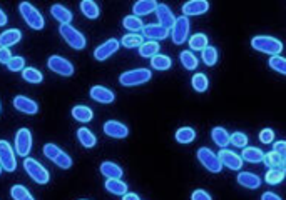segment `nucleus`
<instances>
[{
    "label": "nucleus",
    "mask_w": 286,
    "mask_h": 200,
    "mask_svg": "<svg viewBox=\"0 0 286 200\" xmlns=\"http://www.w3.org/2000/svg\"><path fill=\"white\" fill-rule=\"evenodd\" d=\"M151 74L149 69H134V70H127L124 74H121L119 82L121 85L124 87H134V85H141V83H146L151 80Z\"/></svg>",
    "instance_id": "20e7f679"
},
{
    "label": "nucleus",
    "mask_w": 286,
    "mask_h": 200,
    "mask_svg": "<svg viewBox=\"0 0 286 200\" xmlns=\"http://www.w3.org/2000/svg\"><path fill=\"white\" fill-rule=\"evenodd\" d=\"M60 152H62V150H60L59 147H57V145H54V144H45L44 145V155L47 157V159L49 160H56V157L60 154Z\"/></svg>",
    "instance_id": "a18cd8bd"
},
{
    "label": "nucleus",
    "mask_w": 286,
    "mask_h": 200,
    "mask_svg": "<svg viewBox=\"0 0 286 200\" xmlns=\"http://www.w3.org/2000/svg\"><path fill=\"white\" fill-rule=\"evenodd\" d=\"M2 170H4V168H2V167H0V174H2Z\"/></svg>",
    "instance_id": "13d9d810"
},
{
    "label": "nucleus",
    "mask_w": 286,
    "mask_h": 200,
    "mask_svg": "<svg viewBox=\"0 0 286 200\" xmlns=\"http://www.w3.org/2000/svg\"><path fill=\"white\" fill-rule=\"evenodd\" d=\"M10 195L14 200H34L32 193H30L23 185H14L10 189Z\"/></svg>",
    "instance_id": "58836bf2"
},
{
    "label": "nucleus",
    "mask_w": 286,
    "mask_h": 200,
    "mask_svg": "<svg viewBox=\"0 0 286 200\" xmlns=\"http://www.w3.org/2000/svg\"><path fill=\"white\" fill-rule=\"evenodd\" d=\"M0 167L5 172H14L17 168L14 149L10 147V144L7 140H0Z\"/></svg>",
    "instance_id": "0eeeda50"
},
{
    "label": "nucleus",
    "mask_w": 286,
    "mask_h": 200,
    "mask_svg": "<svg viewBox=\"0 0 286 200\" xmlns=\"http://www.w3.org/2000/svg\"><path fill=\"white\" fill-rule=\"evenodd\" d=\"M119 47H121L119 40L109 39V40H106L104 44H101V45L94 50V59L99 60V62H104V60H107L109 57L114 55V53L119 50Z\"/></svg>",
    "instance_id": "9b49d317"
},
{
    "label": "nucleus",
    "mask_w": 286,
    "mask_h": 200,
    "mask_svg": "<svg viewBox=\"0 0 286 200\" xmlns=\"http://www.w3.org/2000/svg\"><path fill=\"white\" fill-rule=\"evenodd\" d=\"M104 133L112 138H126L129 135V129H127V125L117 122V120H107L104 124Z\"/></svg>",
    "instance_id": "ddd939ff"
},
{
    "label": "nucleus",
    "mask_w": 286,
    "mask_h": 200,
    "mask_svg": "<svg viewBox=\"0 0 286 200\" xmlns=\"http://www.w3.org/2000/svg\"><path fill=\"white\" fill-rule=\"evenodd\" d=\"M51 14H52L54 19L60 22V25H69V23L72 22V12L69 9H65L64 5H60V4L52 5Z\"/></svg>",
    "instance_id": "4be33fe9"
},
{
    "label": "nucleus",
    "mask_w": 286,
    "mask_h": 200,
    "mask_svg": "<svg viewBox=\"0 0 286 200\" xmlns=\"http://www.w3.org/2000/svg\"><path fill=\"white\" fill-rule=\"evenodd\" d=\"M14 107L17 108L19 112L22 113H27V115H34L39 112V105L37 102L29 99V97H23V95H17L14 99Z\"/></svg>",
    "instance_id": "2eb2a0df"
},
{
    "label": "nucleus",
    "mask_w": 286,
    "mask_h": 200,
    "mask_svg": "<svg viewBox=\"0 0 286 200\" xmlns=\"http://www.w3.org/2000/svg\"><path fill=\"white\" fill-rule=\"evenodd\" d=\"M209 10V4L206 0H191L182 5V14L184 17H193V15H203Z\"/></svg>",
    "instance_id": "4468645a"
},
{
    "label": "nucleus",
    "mask_w": 286,
    "mask_h": 200,
    "mask_svg": "<svg viewBox=\"0 0 286 200\" xmlns=\"http://www.w3.org/2000/svg\"><path fill=\"white\" fill-rule=\"evenodd\" d=\"M123 25H124V28L129 30L131 34H137L139 30H142V28H144L142 20L139 19V17H134V15H127V17H124Z\"/></svg>",
    "instance_id": "473e14b6"
},
{
    "label": "nucleus",
    "mask_w": 286,
    "mask_h": 200,
    "mask_svg": "<svg viewBox=\"0 0 286 200\" xmlns=\"http://www.w3.org/2000/svg\"><path fill=\"white\" fill-rule=\"evenodd\" d=\"M139 53H141V57L144 59H153L154 55L159 53V44L157 42H144V44L139 47Z\"/></svg>",
    "instance_id": "c85d7f7f"
},
{
    "label": "nucleus",
    "mask_w": 286,
    "mask_h": 200,
    "mask_svg": "<svg viewBox=\"0 0 286 200\" xmlns=\"http://www.w3.org/2000/svg\"><path fill=\"white\" fill-rule=\"evenodd\" d=\"M263 157L265 154L261 152V149H256V147H245L241 154L243 162H249V163H258L263 160Z\"/></svg>",
    "instance_id": "393cba45"
},
{
    "label": "nucleus",
    "mask_w": 286,
    "mask_h": 200,
    "mask_svg": "<svg viewBox=\"0 0 286 200\" xmlns=\"http://www.w3.org/2000/svg\"><path fill=\"white\" fill-rule=\"evenodd\" d=\"M23 168H26V172L30 175V179L40 185H45L49 184V180H51V174L47 172V168L44 165H40L35 159L26 157V159H23Z\"/></svg>",
    "instance_id": "f03ea898"
},
{
    "label": "nucleus",
    "mask_w": 286,
    "mask_h": 200,
    "mask_svg": "<svg viewBox=\"0 0 286 200\" xmlns=\"http://www.w3.org/2000/svg\"><path fill=\"white\" fill-rule=\"evenodd\" d=\"M218 157H220V160L223 165H226L228 168H231V170H241L243 167V159L234 152H231V150H226V149H221L220 154H218Z\"/></svg>",
    "instance_id": "f8f14e48"
},
{
    "label": "nucleus",
    "mask_w": 286,
    "mask_h": 200,
    "mask_svg": "<svg viewBox=\"0 0 286 200\" xmlns=\"http://www.w3.org/2000/svg\"><path fill=\"white\" fill-rule=\"evenodd\" d=\"M77 138H79V142L82 144V147H86V149H92L97 144L96 135L89 129H86V127H82V129L77 130Z\"/></svg>",
    "instance_id": "bb28decb"
},
{
    "label": "nucleus",
    "mask_w": 286,
    "mask_h": 200,
    "mask_svg": "<svg viewBox=\"0 0 286 200\" xmlns=\"http://www.w3.org/2000/svg\"><path fill=\"white\" fill-rule=\"evenodd\" d=\"M19 10H20V14L23 17V20L27 22V25L30 28H34V30H42V28H44V25H45L44 17H42V14L34 7L32 4L22 2L19 5Z\"/></svg>",
    "instance_id": "7ed1b4c3"
},
{
    "label": "nucleus",
    "mask_w": 286,
    "mask_h": 200,
    "mask_svg": "<svg viewBox=\"0 0 286 200\" xmlns=\"http://www.w3.org/2000/svg\"><path fill=\"white\" fill-rule=\"evenodd\" d=\"M72 117H74L76 120H79V122H90L94 117V112L92 108H89L86 105H76L74 108H72Z\"/></svg>",
    "instance_id": "b1692460"
},
{
    "label": "nucleus",
    "mask_w": 286,
    "mask_h": 200,
    "mask_svg": "<svg viewBox=\"0 0 286 200\" xmlns=\"http://www.w3.org/2000/svg\"><path fill=\"white\" fill-rule=\"evenodd\" d=\"M101 174L106 179H121L123 177V168L114 162H102L101 163Z\"/></svg>",
    "instance_id": "5701e85b"
},
{
    "label": "nucleus",
    "mask_w": 286,
    "mask_h": 200,
    "mask_svg": "<svg viewBox=\"0 0 286 200\" xmlns=\"http://www.w3.org/2000/svg\"><path fill=\"white\" fill-rule=\"evenodd\" d=\"M156 15H157V20H159V25L164 28H173L174 25V14L171 12V9L168 7V5L164 4H157V9H156Z\"/></svg>",
    "instance_id": "f3484780"
},
{
    "label": "nucleus",
    "mask_w": 286,
    "mask_h": 200,
    "mask_svg": "<svg viewBox=\"0 0 286 200\" xmlns=\"http://www.w3.org/2000/svg\"><path fill=\"white\" fill-rule=\"evenodd\" d=\"M121 44H123L126 48H136V47H141L144 42H142V37L137 34H127L123 37L121 40Z\"/></svg>",
    "instance_id": "79ce46f5"
},
{
    "label": "nucleus",
    "mask_w": 286,
    "mask_h": 200,
    "mask_svg": "<svg viewBox=\"0 0 286 200\" xmlns=\"http://www.w3.org/2000/svg\"><path fill=\"white\" fill-rule=\"evenodd\" d=\"M189 20H187V17L181 15L176 19L174 25H173V32H171V37H173V42L176 45H181L184 44L187 40V34H189Z\"/></svg>",
    "instance_id": "1a4fd4ad"
},
{
    "label": "nucleus",
    "mask_w": 286,
    "mask_h": 200,
    "mask_svg": "<svg viewBox=\"0 0 286 200\" xmlns=\"http://www.w3.org/2000/svg\"><path fill=\"white\" fill-rule=\"evenodd\" d=\"M211 137H212V142H214L218 147H226L229 144V133L226 132V129H223V127H214V129L211 130Z\"/></svg>",
    "instance_id": "cd10ccee"
},
{
    "label": "nucleus",
    "mask_w": 286,
    "mask_h": 200,
    "mask_svg": "<svg viewBox=\"0 0 286 200\" xmlns=\"http://www.w3.org/2000/svg\"><path fill=\"white\" fill-rule=\"evenodd\" d=\"M59 34L62 35V39L67 42V45H70L74 50H82V48H86V37H84L77 28L70 25H60Z\"/></svg>",
    "instance_id": "39448f33"
},
{
    "label": "nucleus",
    "mask_w": 286,
    "mask_h": 200,
    "mask_svg": "<svg viewBox=\"0 0 286 200\" xmlns=\"http://www.w3.org/2000/svg\"><path fill=\"white\" fill-rule=\"evenodd\" d=\"M194 138H196V132L191 127H181V129L176 132V140L179 144H191Z\"/></svg>",
    "instance_id": "72a5a7b5"
},
{
    "label": "nucleus",
    "mask_w": 286,
    "mask_h": 200,
    "mask_svg": "<svg viewBox=\"0 0 286 200\" xmlns=\"http://www.w3.org/2000/svg\"><path fill=\"white\" fill-rule=\"evenodd\" d=\"M270 67L278 74L286 75V59L283 57H270Z\"/></svg>",
    "instance_id": "c03bdc74"
},
{
    "label": "nucleus",
    "mask_w": 286,
    "mask_h": 200,
    "mask_svg": "<svg viewBox=\"0 0 286 200\" xmlns=\"http://www.w3.org/2000/svg\"><path fill=\"white\" fill-rule=\"evenodd\" d=\"M15 150L20 157L29 155V152L32 150V133L29 129H20L15 135Z\"/></svg>",
    "instance_id": "9d476101"
},
{
    "label": "nucleus",
    "mask_w": 286,
    "mask_h": 200,
    "mask_svg": "<svg viewBox=\"0 0 286 200\" xmlns=\"http://www.w3.org/2000/svg\"><path fill=\"white\" fill-rule=\"evenodd\" d=\"M81 12L87 17V19L94 20L99 17V5L92 2V0H84V2H81Z\"/></svg>",
    "instance_id": "7c9ffc66"
},
{
    "label": "nucleus",
    "mask_w": 286,
    "mask_h": 200,
    "mask_svg": "<svg viewBox=\"0 0 286 200\" xmlns=\"http://www.w3.org/2000/svg\"><path fill=\"white\" fill-rule=\"evenodd\" d=\"M229 144H233L234 147H240V149H245L248 145V135L243 132H234L229 135Z\"/></svg>",
    "instance_id": "37998d69"
},
{
    "label": "nucleus",
    "mask_w": 286,
    "mask_h": 200,
    "mask_svg": "<svg viewBox=\"0 0 286 200\" xmlns=\"http://www.w3.org/2000/svg\"><path fill=\"white\" fill-rule=\"evenodd\" d=\"M263 162H265V165H266L268 168H281L283 159H281V157H279L276 152H273V150H271V152L265 154Z\"/></svg>",
    "instance_id": "a19ab883"
},
{
    "label": "nucleus",
    "mask_w": 286,
    "mask_h": 200,
    "mask_svg": "<svg viewBox=\"0 0 286 200\" xmlns=\"http://www.w3.org/2000/svg\"><path fill=\"white\" fill-rule=\"evenodd\" d=\"M198 160L201 162V165L204 168H208L209 172L212 174H220L223 168V163L212 150H209L208 147H201L198 150Z\"/></svg>",
    "instance_id": "423d86ee"
},
{
    "label": "nucleus",
    "mask_w": 286,
    "mask_h": 200,
    "mask_svg": "<svg viewBox=\"0 0 286 200\" xmlns=\"http://www.w3.org/2000/svg\"><path fill=\"white\" fill-rule=\"evenodd\" d=\"M157 9V2L154 0H139V2L134 4L132 12H134V17H142V15H149L156 12Z\"/></svg>",
    "instance_id": "412c9836"
},
{
    "label": "nucleus",
    "mask_w": 286,
    "mask_h": 200,
    "mask_svg": "<svg viewBox=\"0 0 286 200\" xmlns=\"http://www.w3.org/2000/svg\"><path fill=\"white\" fill-rule=\"evenodd\" d=\"M189 47L191 50H201L203 52L206 47H208V37L204 34H194L189 39Z\"/></svg>",
    "instance_id": "4c0bfd02"
},
{
    "label": "nucleus",
    "mask_w": 286,
    "mask_h": 200,
    "mask_svg": "<svg viewBox=\"0 0 286 200\" xmlns=\"http://www.w3.org/2000/svg\"><path fill=\"white\" fill-rule=\"evenodd\" d=\"M90 99H94L99 104H112L115 95L112 94V90H109L102 85H94L90 89Z\"/></svg>",
    "instance_id": "a211bd4d"
},
{
    "label": "nucleus",
    "mask_w": 286,
    "mask_h": 200,
    "mask_svg": "<svg viewBox=\"0 0 286 200\" xmlns=\"http://www.w3.org/2000/svg\"><path fill=\"white\" fill-rule=\"evenodd\" d=\"M236 180H238V184L241 187H246L249 190H254V189H258V187H261V177L253 172H240Z\"/></svg>",
    "instance_id": "6ab92c4d"
},
{
    "label": "nucleus",
    "mask_w": 286,
    "mask_h": 200,
    "mask_svg": "<svg viewBox=\"0 0 286 200\" xmlns=\"http://www.w3.org/2000/svg\"><path fill=\"white\" fill-rule=\"evenodd\" d=\"M286 177V172L281 170V168H270V170L266 172V184H270V185H276L279 184V182H283Z\"/></svg>",
    "instance_id": "e433bc0d"
},
{
    "label": "nucleus",
    "mask_w": 286,
    "mask_h": 200,
    "mask_svg": "<svg viewBox=\"0 0 286 200\" xmlns=\"http://www.w3.org/2000/svg\"><path fill=\"white\" fill-rule=\"evenodd\" d=\"M201 57H203V62L208 65V67L216 65V62H218V50H216V47L208 45L203 50V53H201Z\"/></svg>",
    "instance_id": "ea45409f"
},
{
    "label": "nucleus",
    "mask_w": 286,
    "mask_h": 200,
    "mask_svg": "<svg viewBox=\"0 0 286 200\" xmlns=\"http://www.w3.org/2000/svg\"><path fill=\"white\" fill-rule=\"evenodd\" d=\"M259 140L261 144H273L275 142V132H273L271 129H265L259 132Z\"/></svg>",
    "instance_id": "09e8293b"
},
{
    "label": "nucleus",
    "mask_w": 286,
    "mask_h": 200,
    "mask_svg": "<svg viewBox=\"0 0 286 200\" xmlns=\"http://www.w3.org/2000/svg\"><path fill=\"white\" fill-rule=\"evenodd\" d=\"M281 170L286 172V159H283V163H281Z\"/></svg>",
    "instance_id": "4d7b16f0"
},
{
    "label": "nucleus",
    "mask_w": 286,
    "mask_h": 200,
    "mask_svg": "<svg viewBox=\"0 0 286 200\" xmlns=\"http://www.w3.org/2000/svg\"><path fill=\"white\" fill-rule=\"evenodd\" d=\"M191 83H193V89L199 94L206 92L209 87V80L204 74H194V77L191 78Z\"/></svg>",
    "instance_id": "c9c22d12"
},
{
    "label": "nucleus",
    "mask_w": 286,
    "mask_h": 200,
    "mask_svg": "<svg viewBox=\"0 0 286 200\" xmlns=\"http://www.w3.org/2000/svg\"><path fill=\"white\" fill-rule=\"evenodd\" d=\"M23 67H26V60H23V57H12V60L7 64V69L10 72H20V70H23Z\"/></svg>",
    "instance_id": "de8ad7c7"
},
{
    "label": "nucleus",
    "mask_w": 286,
    "mask_h": 200,
    "mask_svg": "<svg viewBox=\"0 0 286 200\" xmlns=\"http://www.w3.org/2000/svg\"><path fill=\"white\" fill-rule=\"evenodd\" d=\"M261 200H281V197L276 195L275 192H265L263 195H261Z\"/></svg>",
    "instance_id": "864d4df0"
},
{
    "label": "nucleus",
    "mask_w": 286,
    "mask_h": 200,
    "mask_svg": "<svg viewBox=\"0 0 286 200\" xmlns=\"http://www.w3.org/2000/svg\"><path fill=\"white\" fill-rule=\"evenodd\" d=\"M12 52L9 50V48H4V47H0V64H5L7 65L10 60H12Z\"/></svg>",
    "instance_id": "3c124183"
},
{
    "label": "nucleus",
    "mask_w": 286,
    "mask_h": 200,
    "mask_svg": "<svg viewBox=\"0 0 286 200\" xmlns=\"http://www.w3.org/2000/svg\"><path fill=\"white\" fill-rule=\"evenodd\" d=\"M20 39H22V32L19 28H9L0 34V47L9 48L10 45L19 44Z\"/></svg>",
    "instance_id": "aec40b11"
},
{
    "label": "nucleus",
    "mask_w": 286,
    "mask_h": 200,
    "mask_svg": "<svg viewBox=\"0 0 286 200\" xmlns=\"http://www.w3.org/2000/svg\"><path fill=\"white\" fill-rule=\"evenodd\" d=\"M22 77L23 80H27L29 83H40L44 80V75H42V72H39L37 69H34V67H27V69L22 70Z\"/></svg>",
    "instance_id": "f704fd0d"
},
{
    "label": "nucleus",
    "mask_w": 286,
    "mask_h": 200,
    "mask_svg": "<svg viewBox=\"0 0 286 200\" xmlns=\"http://www.w3.org/2000/svg\"><path fill=\"white\" fill-rule=\"evenodd\" d=\"M47 67H49V69H51L52 72H56V74L62 75V77H70L72 74H74V65H72L67 59L59 57V55L49 57Z\"/></svg>",
    "instance_id": "6e6552de"
},
{
    "label": "nucleus",
    "mask_w": 286,
    "mask_h": 200,
    "mask_svg": "<svg viewBox=\"0 0 286 200\" xmlns=\"http://www.w3.org/2000/svg\"><path fill=\"white\" fill-rule=\"evenodd\" d=\"M191 200H212L211 198V195L206 190H194L193 193H191Z\"/></svg>",
    "instance_id": "603ef678"
},
{
    "label": "nucleus",
    "mask_w": 286,
    "mask_h": 200,
    "mask_svg": "<svg viewBox=\"0 0 286 200\" xmlns=\"http://www.w3.org/2000/svg\"><path fill=\"white\" fill-rule=\"evenodd\" d=\"M251 47L258 52L270 53L271 57H278L283 52L281 42L275 37H270V35H256V37H253Z\"/></svg>",
    "instance_id": "f257e3e1"
},
{
    "label": "nucleus",
    "mask_w": 286,
    "mask_h": 200,
    "mask_svg": "<svg viewBox=\"0 0 286 200\" xmlns=\"http://www.w3.org/2000/svg\"><path fill=\"white\" fill-rule=\"evenodd\" d=\"M0 110H2V107H0Z\"/></svg>",
    "instance_id": "bf43d9fd"
},
{
    "label": "nucleus",
    "mask_w": 286,
    "mask_h": 200,
    "mask_svg": "<svg viewBox=\"0 0 286 200\" xmlns=\"http://www.w3.org/2000/svg\"><path fill=\"white\" fill-rule=\"evenodd\" d=\"M173 65V60L168 55H162V53H157L153 59H151V67L156 70H169Z\"/></svg>",
    "instance_id": "c756f323"
},
{
    "label": "nucleus",
    "mask_w": 286,
    "mask_h": 200,
    "mask_svg": "<svg viewBox=\"0 0 286 200\" xmlns=\"http://www.w3.org/2000/svg\"><path fill=\"white\" fill-rule=\"evenodd\" d=\"M142 35L146 39H149L151 42H157V40H164L169 35V30L161 27L159 23H149V25H144L142 28Z\"/></svg>",
    "instance_id": "dca6fc26"
},
{
    "label": "nucleus",
    "mask_w": 286,
    "mask_h": 200,
    "mask_svg": "<svg viewBox=\"0 0 286 200\" xmlns=\"http://www.w3.org/2000/svg\"><path fill=\"white\" fill-rule=\"evenodd\" d=\"M179 60H181V64H182V67H184L186 70H196L198 69V57L194 55L191 50L181 52Z\"/></svg>",
    "instance_id": "2f4dec72"
},
{
    "label": "nucleus",
    "mask_w": 286,
    "mask_h": 200,
    "mask_svg": "<svg viewBox=\"0 0 286 200\" xmlns=\"http://www.w3.org/2000/svg\"><path fill=\"white\" fill-rule=\"evenodd\" d=\"M54 163H56L57 167L60 168H70L72 167V159L69 155H67L65 152H60L57 157H56V160H54Z\"/></svg>",
    "instance_id": "49530a36"
},
{
    "label": "nucleus",
    "mask_w": 286,
    "mask_h": 200,
    "mask_svg": "<svg viewBox=\"0 0 286 200\" xmlns=\"http://www.w3.org/2000/svg\"><path fill=\"white\" fill-rule=\"evenodd\" d=\"M5 23H7V15L4 14V10L0 9V27H4Z\"/></svg>",
    "instance_id": "6e6d98bb"
},
{
    "label": "nucleus",
    "mask_w": 286,
    "mask_h": 200,
    "mask_svg": "<svg viewBox=\"0 0 286 200\" xmlns=\"http://www.w3.org/2000/svg\"><path fill=\"white\" fill-rule=\"evenodd\" d=\"M273 152H276L281 159H286V140H278L273 145Z\"/></svg>",
    "instance_id": "8fccbe9b"
},
{
    "label": "nucleus",
    "mask_w": 286,
    "mask_h": 200,
    "mask_svg": "<svg viewBox=\"0 0 286 200\" xmlns=\"http://www.w3.org/2000/svg\"><path fill=\"white\" fill-rule=\"evenodd\" d=\"M106 190L114 193V195H126L127 185L121 179H107L106 180Z\"/></svg>",
    "instance_id": "a878e982"
},
{
    "label": "nucleus",
    "mask_w": 286,
    "mask_h": 200,
    "mask_svg": "<svg viewBox=\"0 0 286 200\" xmlns=\"http://www.w3.org/2000/svg\"><path fill=\"white\" fill-rule=\"evenodd\" d=\"M123 200H139V195L137 193H126L123 195Z\"/></svg>",
    "instance_id": "5fc2aeb1"
}]
</instances>
